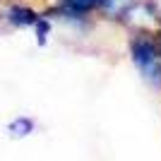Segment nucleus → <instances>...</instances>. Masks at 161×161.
<instances>
[{"label": "nucleus", "instance_id": "obj_1", "mask_svg": "<svg viewBox=\"0 0 161 161\" xmlns=\"http://www.w3.org/2000/svg\"><path fill=\"white\" fill-rule=\"evenodd\" d=\"M130 58L149 87L161 89V46L156 31H140L130 39Z\"/></svg>", "mask_w": 161, "mask_h": 161}, {"label": "nucleus", "instance_id": "obj_2", "mask_svg": "<svg viewBox=\"0 0 161 161\" xmlns=\"http://www.w3.org/2000/svg\"><path fill=\"white\" fill-rule=\"evenodd\" d=\"M39 17H41V12H36L27 3H7L3 7V19L14 29H31Z\"/></svg>", "mask_w": 161, "mask_h": 161}, {"label": "nucleus", "instance_id": "obj_3", "mask_svg": "<svg viewBox=\"0 0 161 161\" xmlns=\"http://www.w3.org/2000/svg\"><path fill=\"white\" fill-rule=\"evenodd\" d=\"M34 130H36V120H34L31 115H17V118H12V120L7 123V135L12 140H24Z\"/></svg>", "mask_w": 161, "mask_h": 161}, {"label": "nucleus", "instance_id": "obj_4", "mask_svg": "<svg viewBox=\"0 0 161 161\" xmlns=\"http://www.w3.org/2000/svg\"><path fill=\"white\" fill-rule=\"evenodd\" d=\"M55 5L65 7V10H72L77 14H89L94 10H101L103 0H55Z\"/></svg>", "mask_w": 161, "mask_h": 161}, {"label": "nucleus", "instance_id": "obj_5", "mask_svg": "<svg viewBox=\"0 0 161 161\" xmlns=\"http://www.w3.org/2000/svg\"><path fill=\"white\" fill-rule=\"evenodd\" d=\"M132 5H135V0H103L101 10H103V14L111 17V19H123V14L128 12Z\"/></svg>", "mask_w": 161, "mask_h": 161}, {"label": "nucleus", "instance_id": "obj_6", "mask_svg": "<svg viewBox=\"0 0 161 161\" xmlns=\"http://www.w3.org/2000/svg\"><path fill=\"white\" fill-rule=\"evenodd\" d=\"M31 29H34V36H36V43L43 48L48 43V36H51V17H48V14H41Z\"/></svg>", "mask_w": 161, "mask_h": 161}, {"label": "nucleus", "instance_id": "obj_7", "mask_svg": "<svg viewBox=\"0 0 161 161\" xmlns=\"http://www.w3.org/2000/svg\"><path fill=\"white\" fill-rule=\"evenodd\" d=\"M156 39H159V46H161V27H159V31H156Z\"/></svg>", "mask_w": 161, "mask_h": 161}]
</instances>
